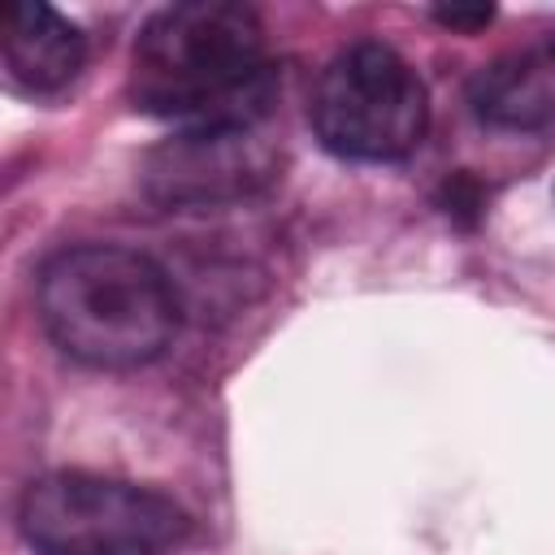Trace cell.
<instances>
[{"label":"cell","mask_w":555,"mask_h":555,"mask_svg":"<svg viewBox=\"0 0 555 555\" xmlns=\"http://www.w3.org/2000/svg\"><path fill=\"white\" fill-rule=\"evenodd\" d=\"M130 100L178 130L260 126L273 100L260 17L230 0H186L152 13L130 52Z\"/></svg>","instance_id":"obj_1"},{"label":"cell","mask_w":555,"mask_h":555,"mask_svg":"<svg viewBox=\"0 0 555 555\" xmlns=\"http://www.w3.org/2000/svg\"><path fill=\"white\" fill-rule=\"evenodd\" d=\"M39 321L78 364L139 369L169 347L178 295L156 260L113 243H82L39 269Z\"/></svg>","instance_id":"obj_2"},{"label":"cell","mask_w":555,"mask_h":555,"mask_svg":"<svg viewBox=\"0 0 555 555\" xmlns=\"http://www.w3.org/2000/svg\"><path fill=\"white\" fill-rule=\"evenodd\" d=\"M17 520L39 555H169L186 538V512L173 499L95 473L39 477Z\"/></svg>","instance_id":"obj_3"},{"label":"cell","mask_w":555,"mask_h":555,"mask_svg":"<svg viewBox=\"0 0 555 555\" xmlns=\"http://www.w3.org/2000/svg\"><path fill=\"white\" fill-rule=\"evenodd\" d=\"M308 117L334 156L382 165L416 152L429 126V95L395 48L364 39L321 69Z\"/></svg>","instance_id":"obj_4"},{"label":"cell","mask_w":555,"mask_h":555,"mask_svg":"<svg viewBox=\"0 0 555 555\" xmlns=\"http://www.w3.org/2000/svg\"><path fill=\"white\" fill-rule=\"evenodd\" d=\"M278 173V147L260 126L178 130L147 152L143 186L165 208H221L256 195Z\"/></svg>","instance_id":"obj_5"},{"label":"cell","mask_w":555,"mask_h":555,"mask_svg":"<svg viewBox=\"0 0 555 555\" xmlns=\"http://www.w3.org/2000/svg\"><path fill=\"white\" fill-rule=\"evenodd\" d=\"M87 65L82 30L48 4H13L4 22V78L26 95L65 91Z\"/></svg>","instance_id":"obj_6"},{"label":"cell","mask_w":555,"mask_h":555,"mask_svg":"<svg viewBox=\"0 0 555 555\" xmlns=\"http://www.w3.org/2000/svg\"><path fill=\"white\" fill-rule=\"evenodd\" d=\"M468 104L494 130H542L555 121V78L533 56H503L477 69Z\"/></svg>","instance_id":"obj_7"},{"label":"cell","mask_w":555,"mask_h":555,"mask_svg":"<svg viewBox=\"0 0 555 555\" xmlns=\"http://www.w3.org/2000/svg\"><path fill=\"white\" fill-rule=\"evenodd\" d=\"M438 22H447V26H486L490 9H442Z\"/></svg>","instance_id":"obj_8"}]
</instances>
